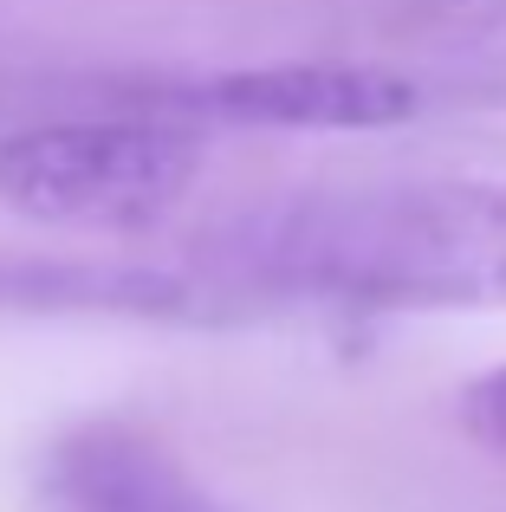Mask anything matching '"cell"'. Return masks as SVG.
<instances>
[{
    "mask_svg": "<svg viewBox=\"0 0 506 512\" xmlns=\"http://www.w3.org/2000/svg\"><path fill=\"white\" fill-rule=\"evenodd\" d=\"M228 286L357 312H506V175L318 182L202 234Z\"/></svg>",
    "mask_w": 506,
    "mask_h": 512,
    "instance_id": "obj_1",
    "label": "cell"
},
{
    "mask_svg": "<svg viewBox=\"0 0 506 512\" xmlns=\"http://www.w3.org/2000/svg\"><path fill=\"white\" fill-rule=\"evenodd\" d=\"M202 175V137L169 111L46 117L0 137V201L59 227H143Z\"/></svg>",
    "mask_w": 506,
    "mask_h": 512,
    "instance_id": "obj_2",
    "label": "cell"
},
{
    "mask_svg": "<svg viewBox=\"0 0 506 512\" xmlns=\"http://www.w3.org/2000/svg\"><path fill=\"white\" fill-rule=\"evenodd\" d=\"M189 117L202 124H234V130H318V137H344V130H390L422 111V91L403 72L383 65H247V72L202 78L189 91Z\"/></svg>",
    "mask_w": 506,
    "mask_h": 512,
    "instance_id": "obj_3",
    "label": "cell"
},
{
    "mask_svg": "<svg viewBox=\"0 0 506 512\" xmlns=\"http://www.w3.org/2000/svg\"><path fill=\"white\" fill-rule=\"evenodd\" d=\"M52 512H228L156 435L124 422L65 428L46 454Z\"/></svg>",
    "mask_w": 506,
    "mask_h": 512,
    "instance_id": "obj_4",
    "label": "cell"
},
{
    "mask_svg": "<svg viewBox=\"0 0 506 512\" xmlns=\"http://www.w3.org/2000/svg\"><path fill=\"white\" fill-rule=\"evenodd\" d=\"M461 428H468L474 441H487V448L506 454V363L487 370L481 383H468V396H461Z\"/></svg>",
    "mask_w": 506,
    "mask_h": 512,
    "instance_id": "obj_5",
    "label": "cell"
}]
</instances>
